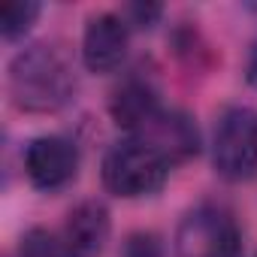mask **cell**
I'll list each match as a JSON object with an SVG mask.
<instances>
[{
    "instance_id": "cell-1",
    "label": "cell",
    "mask_w": 257,
    "mask_h": 257,
    "mask_svg": "<svg viewBox=\"0 0 257 257\" xmlns=\"http://www.w3.org/2000/svg\"><path fill=\"white\" fill-rule=\"evenodd\" d=\"M76 91L73 70L55 46H31L10 64V97L25 112H58Z\"/></svg>"
},
{
    "instance_id": "cell-4",
    "label": "cell",
    "mask_w": 257,
    "mask_h": 257,
    "mask_svg": "<svg viewBox=\"0 0 257 257\" xmlns=\"http://www.w3.org/2000/svg\"><path fill=\"white\" fill-rule=\"evenodd\" d=\"M215 173L227 182H248L257 176V112L248 106H230L212 143Z\"/></svg>"
},
{
    "instance_id": "cell-5",
    "label": "cell",
    "mask_w": 257,
    "mask_h": 257,
    "mask_svg": "<svg viewBox=\"0 0 257 257\" xmlns=\"http://www.w3.org/2000/svg\"><path fill=\"white\" fill-rule=\"evenodd\" d=\"M25 173L37 191L55 194V191L67 188L79 173L76 143L67 137H58V134H46V137L31 140L25 149Z\"/></svg>"
},
{
    "instance_id": "cell-10",
    "label": "cell",
    "mask_w": 257,
    "mask_h": 257,
    "mask_svg": "<svg viewBox=\"0 0 257 257\" xmlns=\"http://www.w3.org/2000/svg\"><path fill=\"white\" fill-rule=\"evenodd\" d=\"M37 19H40V4H34V0H13L0 13V34H4V40H19L34 28Z\"/></svg>"
},
{
    "instance_id": "cell-12",
    "label": "cell",
    "mask_w": 257,
    "mask_h": 257,
    "mask_svg": "<svg viewBox=\"0 0 257 257\" xmlns=\"http://www.w3.org/2000/svg\"><path fill=\"white\" fill-rule=\"evenodd\" d=\"M124 257H164V245L155 233H131L124 239Z\"/></svg>"
},
{
    "instance_id": "cell-8",
    "label": "cell",
    "mask_w": 257,
    "mask_h": 257,
    "mask_svg": "<svg viewBox=\"0 0 257 257\" xmlns=\"http://www.w3.org/2000/svg\"><path fill=\"white\" fill-rule=\"evenodd\" d=\"M137 140H146L152 149H158L170 164H185L200 152V134L197 124L182 109H161L158 118L146 127Z\"/></svg>"
},
{
    "instance_id": "cell-6",
    "label": "cell",
    "mask_w": 257,
    "mask_h": 257,
    "mask_svg": "<svg viewBox=\"0 0 257 257\" xmlns=\"http://www.w3.org/2000/svg\"><path fill=\"white\" fill-rule=\"evenodd\" d=\"M131 46V28L121 19V13H97L88 19L82 34V61L91 73H115Z\"/></svg>"
},
{
    "instance_id": "cell-7",
    "label": "cell",
    "mask_w": 257,
    "mask_h": 257,
    "mask_svg": "<svg viewBox=\"0 0 257 257\" xmlns=\"http://www.w3.org/2000/svg\"><path fill=\"white\" fill-rule=\"evenodd\" d=\"M109 209L100 200H82L79 206L70 209L61 230L67 257H100L109 242Z\"/></svg>"
},
{
    "instance_id": "cell-13",
    "label": "cell",
    "mask_w": 257,
    "mask_h": 257,
    "mask_svg": "<svg viewBox=\"0 0 257 257\" xmlns=\"http://www.w3.org/2000/svg\"><path fill=\"white\" fill-rule=\"evenodd\" d=\"M161 16H164L161 4H127L121 10V19L127 22V28H152Z\"/></svg>"
},
{
    "instance_id": "cell-14",
    "label": "cell",
    "mask_w": 257,
    "mask_h": 257,
    "mask_svg": "<svg viewBox=\"0 0 257 257\" xmlns=\"http://www.w3.org/2000/svg\"><path fill=\"white\" fill-rule=\"evenodd\" d=\"M245 79H248V85H257V43L251 46V52H248V64H245Z\"/></svg>"
},
{
    "instance_id": "cell-3",
    "label": "cell",
    "mask_w": 257,
    "mask_h": 257,
    "mask_svg": "<svg viewBox=\"0 0 257 257\" xmlns=\"http://www.w3.org/2000/svg\"><path fill=\"white\" fill-rule=\"evenodd\" d=\"M173 254L176 257H242V233L230 218V212H224L221 206L203 203L179 221Z\"/></svg>"
},
{
    "instance_id": "cell-11",
    "label": "cell",
    "mask_w": 257,
    "mask_h": 257,
    "mask_svg": "<svg viewBox=\"0 0 257 257\" xmlns=\"http://www.w3.org/2000/svg\"><path fill=\"white\" fill-rule=\"evenodd\" d=\"M16 257H67V251H64L61 236H55L43 227H34L22 236V242L16 248Z\"/></svg>"
},
{
    "instance_id": "cell-2",
    "label": "cell",
    "mask_w": 257,
    "mask_h": 257,
    "mask_svg": "<svg viewBox=\"0 0 257 257\" xmlns=\"http://www.w3.org/2000/svg\"><path fill=\"white\" fill-rule=\"evenodd\" d=\"M170 170H173V164L158 149H152L146 140L131 137V140L115 143L106 152L100 176H103V188L109 194H115L121 200H143V197L158 194L167 185Z\"/></svg>"
},
{
    "instance_id": "cell-9",
    "label": "cell",
    "mask_w": 257,
    "mask_h": 257,
    "mask_svg": "<svg viewBox=\"0 0 257 257\" xmlns=\"http://www.w3.org/2000/svg\"><path fill=\"white\" fill-rule=\"evenodd\" d=\"M161 100H158V91L149 79L143 76H127L109 97V115L112 121L127 134H143L146 127L158 118L161 112Z\"/></svg>"
}]
</instances>
